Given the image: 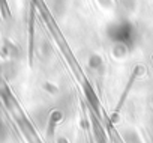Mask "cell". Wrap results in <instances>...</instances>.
Returning a JSON list of instances; mask_svg holds the SVG:
<instances>
[{"mask_svg":"<svg viewBox=\"0 0 153 143\" xmlns=\"http://www.w3.org/2000/svg\"><path fill=\"white\" fill-rule=\"evenodd\" d=\"M5 137H6V127L2 121H0V142L5 140Z\"/></svg>","mask_w":153,"mask_h":143,"instance_id":"obj_2","label":"cell"},{"mask_svg":"<svg viewBox=\"0 0 153 143\" xmlns=\"http://www.w3.org/2000/svg\"><path fill=\"white\" fill-rule=\"evenodd\" d=\"M110 36L119 44H129L134 39V27L128 21L116 23L110 27Z\"/></svg>","mask_w":153,"mask_h":143,"instance_id":"obj_1","label":"cell"}]
</instances>
